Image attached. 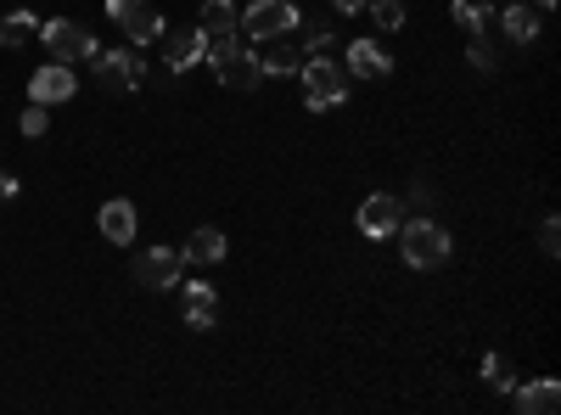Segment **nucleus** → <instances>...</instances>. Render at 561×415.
<instances>
[{"mask_svg": "<svg viewBox=\"0 0 561 415\" xmlns=\"http://www.w3.org/2000/svg\"><path fill=\"white\" fill-rule=\"evenodd\" d=\"M393 237H399V253H404L410 269H438V264H449V247H455L449 230H444L438 219H427V214H421V219H404Z\"/></svg>", "mask_w": 561, "mask_h": 415, "instance_id": "nucleus-1", "label": "nucleus"}, {"mask_svg": "<svg viewBox=\"0 0 561 415\" xmlns=\"http://www.w3.org/2000/svg\"><path fill=\"white\" fill-rule=\"evenodd\" d=\"M298 79H304V107H309V113H332V107L348 102V73L325 57V51L304 57V62H298Z\"/></svg>", "mask_w": 561, "mask_h": 415, "instance_id": "nucleus-2", "label": "nucleus"}, {"mask_svg": "<svg viewBox=\"0 0 561 415\" xmlns=\"http://www.w3.org/2000/svg\"><path fill=\"white\" fill-rule=\"evenodd\" d=\"M298 7L293 0H253V7H242V18H237V28L253 39V45H270V39H287L293 28H298Z\"/></svg>", "mask_w": 561, "mask_h": 415, "instance_id": "nucleus-3", "label": "nucleus"}, {"mask_svg": "<svg viewBox=\"0 0 561 415\" xmlns=\"http://www.w3.org/2000/svg\"><path fill=\"white\" fill-rule=\"evenodd\" d=\"M39 45H45V57L51 62H79V57H96L102 45H96V34H90L84 23H68V18H51V23H39Z\"/></svg>", "mask_w": 561, "mask_h": 415, "instance_id": "nucleus-4", "label": "nucleus"}, {"mask_svg": "<svg viewBox=\"0 0 561 415\" xmlns=\"http://www.w3.org/2000/svg\"><path fill=\"white\" fill-rule=\"evenodd\" d=\"M107 18L135 39V45H158L163 39V12L152 0H107Z\"/></svg>", "mask_w": 561, "mask_h": 415, "instance_id": "nucleus-5", "label": "nucleus"}, {"mask_svg": "<svg viewBox=\"0 0 561 415\" xmlns=\"http://www.w3.org/2000/svg\"><path fill=\"white\" fill-rule=\"evenodd\" d=\"M354 224L365 230V237H393V230L404 224V197H393V192H370L365 203H359V214H354Z\"/></svg>", "mask_w": 561, "mask_h": 415, "instance_id": "nucleus-6", "label": "nucleus"}, {"mask_svg": "<svg viewBox=\"0 0 561 415\" xmlns=\"http://www.w3.org/2000/svg\"><path fill=\"white\" fill-rule=\"evenodd\" d=\"M90 62H96V79H102V90H113V96H118V90H135L140 79H147L140 51H124V45H118V51H96Z\"/></svg>", "mask_w": 561, "mask_h": 415, "instance_id": "nucleus-7", "label": "nucleus"}, {"mask_svg": "<svg viewBox=\"0 0 561 415\" xmlns=\"http://www.w3.org/2000/svg\"><path fill=\"white\" fill-rule=\"evenodd\" d=\"M180 269H185V258L174 247H147L135 258V281L147 292H169V287H180Z\"/></svg>", "mask_w": 561, "mask_h": 415, "instance_id": "nucleus-8", "label": "nucleus"}, {"mask_svg": "<svg viewBox=\"0 0 561 415\" xmlns=\"http://www.w3.org/2000/svg\"><path fill=\"white\" fill-rule=\"evenodd\" d=\"M73 90H79V79H73L68 62H45V68H34V79H28V102L62 107V102H73Z\"/></svg>", "mask_w": 561, "mask_h": 415, "instance_id": "nucleus-9", "label": "nucleus"}, {"mask_svg": "<svg viewBox=\"0 0 561 415\" xmlns=\"http://www.w3.org/2000/svg\"><path fill=\"white\" fill-rule=\"evenodd\" d=\"M180 314H185V326L192 332H214V320H219V298L208 281H185L180 287Z\"/></svg>", "mask_w": 561, "mask_h": 415, "instance_id": "nucleus-10", "label": "nucleus"}, {"mask_svg": "<svg viewBox=\"0 0 561 415\" xmlns=\"http://www.w3.org/2000/svg\"><path fill=\"white\" fill-rule=\"evenodd\" d=\"M214 79L225 84V90H253L264 73H259V51H242V45H237V51H225L219 62H214Z\"/></svg>", "mask_w": 561, "mask_h": 415, "instance_id": "nucleus-11", "label": "nucleus"}, {"mask_svg": "<svg viewBox=\"0 0 561 415\" xmlns=\"http://www.w3.org/2000/svg\"><path fill=\"white\" fill-rule=\"evenodd\" d=\"M511 399H517L523 415H556L561 410V382L556 377H534L523 388H511Z\"/></svg>", "mask_w": 561, "mask_h": 415, "instance_id": "nucleus-12", "label": "nucleus"}, {"mask_svg": "<svg viewBox=\"0 0 561 415\" xmlns=\"http://www.w3.org/2000/svg\"><path fill=\"white\" fill-rule=\"evenodd\" d=\"M393 73V57L382 51L377 39H354L348 45V79H388Z\"/></svg>", "mask_w": 561, "mask_h": 415, "instance_id": "nucleus-13", "label": "nucleus"}, {"mask_svg": "<svg viewBox=\"0 0 561 415\" xmlns=\"http://www.w3.org/2000/svg\"><path fill=\"white\" fill-rule=\"evenodd\" d=\"M203 51H208V34H203V28L169 34V73H192V68L203 62Z\"/></svg>", "mask_w": 561, "mask_h": 415, "instance_id": "nucleus-14", "label": "nucleus"}, {"mask_svg": "<svg viewBox=\"0 0 561 415\" xmlns=\"http://www.w3.org/2000/svg\"><path fill=\"white\" fill-rule=\"evenodd\" d=\"M500 28H505V39H517V45H534L539 39V28H545V18L528 7V0H511V7L500 12Z\"/></svg>", "mask_w": 561, "mask_h": 415, "instance_id": "nucleus-15", "label": "nucleus"}, {"mask_svg": "<svg viewBox=\"0 0 561 415\" xmlns=\"http://www.w3.org/2000/svg\"><path fill=\"white\" fill-rule=\"evenodd\" d=\"M96 224H102V237H107V242L124 247V242H135V224H140V219H135V208H129L124 197H113V203H102Z\"/></svg>", "mask_w": 561, "mask_h": 415, "instance_id": "nucleus-16", "label": "nucleus"}, {"mask_svg": "<svg viewBox=\"0 0 561 415\" xmlns=\"http://www.w3.org/2000/svg\"><path fill=\"white\" fill-rule=\"evenodd\" d=\"M298 62H304L298 45H287V39H270V51L259 57V73H264V79H298Z\"/></svg>", "mask_w": 561, "mask_h": 415, "instance_id": "nucleus-17", "label": "nucleus"}, {"mask_svg": "<svg viewBox=\"0 0 561 415\" xmlns=\"http://www.w3.org/2000/svg\"><path fill=\"white\" fill-rule=\"evenodd\" d=\"M180 258H185V264H219V258H225V237H219L214 224H203V230H192V237H185Z\"/></svg>", "mask_w": 561, "mask_h": 415, "instance_id": "nucleus-18", "label": "nucleus"}, {"mask_svg": "<svg viewBox=\"0 0 561 415\" xmlns=\"http://www.w3.org/2000/svg\"><path fill=\"white\" fill-rule=\"evenodd\" d=\"M39 39V18L34 12H7L0 18V51H18V45Z\"/></svg>", "mask_w": 561, "mask_h": 415, "instance_id": "nucleus-19", "label": "nucleus"}, {"mask_svg": "<svg viewBox=\"0 0 561 415\" xmlns=\"http://www.w3.org/2000/svg\"><path fill=\"white\" fill-rule=\"evenodd\" d=\"M203 23V34H237V18H242V7L237 0H203V12H197Z\"/></svg>", "mask_w": 561, "mask_h": 415, "instance_id": "nucleus-20", "label": "nucleus"}, {"mask_svg": "<svg viewBox=\"0 0 561 415\" xmlns=\"http://www.w3.org/2000/svg\"><path fill=\"white\" fill-rule=\"evenodd\" d=\"M449 18H455L466 34H483L494 12H489V7H478V0H455V7H449Z\"/></svg>", "mask_w": 561, "mask_h": 415, "instance_id": "nucleus-21", "label": "nucleus"}, {"mask_svg": "<svg viewBox=\"0 0 561 415\" xmlns=\"http://www.w3.org/2000/svg\"><path fill=\"white\" fill-rule=\"evenodd\" d=\"M483 382H489L494 393H511V388H517V377H511V359H505V354H483Z\"/></svg>", "mask_w": 561, "mask_h": 415, "instance_id": "nucleus-22", "label": "nucleus"}, {"mask_svg": "<svg viewBox=\"0 0 561 415\" xmlns=\"http://www.w3.org/2000/svg\"><path fill=\"white\" fill-rule=\"evenodd\" d=\"M298 28H304V45H309V57H314V51H332V23L298 18Z\"/></svg>", "mask_w": 561, "mask_h": 415, "instance_id": "nucleus-23", "label": "nucleus"}, {"mask_svg": "<svg viewBox=\"0 0 561 415\" xmlns=\"http://www.w3.org/2000/svg\"><path fill=\"white\" fill-rule=\"evenodd\" d=\"M18 129L28 135V141H39V135L51 129V113H45L39 102H28V107H23V118H18Z\"/></svg>", "mask_w": 561, "mask_h": 415, "instance_id": "nucleus-24", "label": "nucleus"}, {"mask_svg": "<svg viewBox=\"0 0 561 415\" xmlns=\"http://www.w3.org/2000/svg\"><path fill=\"white\" fill-rule=\"evenodd\" d=\"M466 62H472L478 73L494 68V51H489V39H483V34H472V45H466Z\"/></svg>", "mask_w": 561, "mask_h": 415, "instance_id": "nucleus-25", "label": "nucleus"}, {"mask_svg": "<svg viewBox=\"0 0 561 415\" xmlns=\"http://www.w3.org/2000/svg\"><path fill=\"white\" fill-rule=\"evenodd\" d=\"M539 247H545V253H556V247H561V224H556V214L539 224Z\"/></svg>", "mask_w": 561, "mask_h": 415, "instance_id": "nucleus-26", "label": "nucleus"}, {"mask_svg": "<svg viewBox=\"0 0 561 415\" xmlns=\"http://www.w3.org/2000/svg\"><path fill=\"white\" fill-rule=\"evenodd\" d=\"M12 197H18V174L0 169V203H12Z\"/></svg>", "mask_w": 561, "mask_h": 415, "instance_id": "nucleus-27", "label": "nucleus"}, {"mask_svg": "<svg viewBox=\"0 0 561 415\" xmlns=\"http://www.w3.org/2000/svg\"><path fill=\"white\" fill-rule=\"evenodd\" d=\"M332 7H337L343 18H354V12H365V0H332Z\"/></svg>", "mask_w": 561, "mask_h": 415, "instance_id": "nucleus-28", "label": "nucleus"}, {"mask_svg": "<svg viewBox=\"0 0 561 415\" xmlns=\"http://www.w3.org/2000/svg\"><path fill=\"white\" fill-rule=\"evenodd\" d=\"M534 12H556V0H534Z\"/></svg>", "mask_w": 561, "mask_h": 415, "instance_id": "nucleus-29", "label": "nucleus"}]
</instances>
